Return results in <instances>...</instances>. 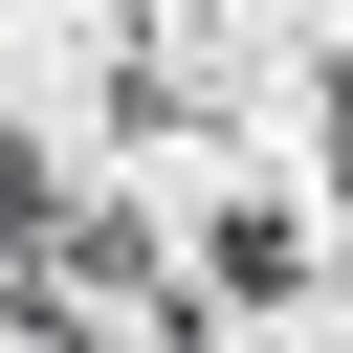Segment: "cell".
Masks as SVG:
<instances>
[{"instance_id": "cell-1", "label": "cell", "mask_w": 353, "mask_h": 353, "mask_svg": "<svg viewBox=\"0 0 353 353\" xmlns=\"http://www.w3.org/2000/svg\"><path fill=\"white\" fill-rule=\"evenodd\" d=\"M176 287H221V309H287V287H309V221H287V199H221V221L176 243Z\"/></svg>"}, {"instance_id": "cell-2", "label": "cell", "mask_w": 353, "mask_h": 353, "mask_svg": "<svg viewBox=\"0 0 353 353\" xmlns=\"http://www.w3.org/2000/svg\"><path fill=\"white\" fill-rule=\"evenodd\" d=\"M331 221H353V44H331Z\"/></svg>"}]
</instances>
